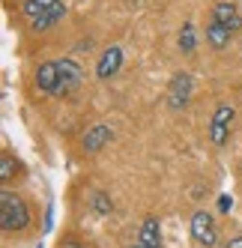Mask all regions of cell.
Returning a JSON list of instances; mask_svg holds the SVG:
<instances>
[{
    "label": "cell",
    "instance_id": "5bb4252c",
    "mask_svg": "<svg viewBox=\"0 0 242 248\" xmlns=\"http://www.w3.org/2000/svg\"><path fill=\"white\" fill-rule=\"evenodd\" d=\"M90 209L96 212V216H111V209H114V203H111V198L102 188H96L93 194H90Z\"/></svg>",
    "mask_w": 242,
    "mask_h": 248
},
{
    "label": "cell",
    "instance_id": "ac0fdd59",
    "mask_svg": "<svg viewBox=\"0 0 242 248\" xmlns=\"http://www.w3.org/2000/svg\"><path fill=\"white\" fill-rule=\"evenodd\" d=\"M218 209L227 212V209H230V198H218Z\"/></svg>",
    "mask_w": 242,
    "mask_h": 248
},
{
    "label": "cell",
    "instance_id": "ffe728a7",
    "mask_svg": "<svg viewBox=\"0 0 242 248\" xmlns=\"http://www.w3.org/2000/svg\"><path fill=\"white\" fill-rule=\"evenodd\" d=\"M132 248H150V245H144V242H135V245H132Z\"/></svg>",
    "mask_w": 242,
    "mask_h": 248
},
{
    "label": "cell",
    "instance_id": "ba28073f",
    "mask_svg": "<svg viewBox=\"0 0 242 248\" xmlns=\"http://www.w3.org/2000/svg\"><path fill=\"white\" fill-rule=\"evenodd\" d=\"M120 66H123V48H120V45H111L105 54L99 57V63H96V75L105 81V78H111V75L120 72Z\"/></svg>",
    "mask_w": 242,
    "mask_h": 248
},
{
    "label": "cell",
    "instance_id": "5b68a950",
    "mask_svg": "<svg viewBox=\"0 0 242 248\" xmlns=\"http://www.w3.org/2000/svg\"><path fill=\"white\" fill-rule=\"evenodd\" d=\"M57 69H60V87H57V96H63V93H72L75 87L81 84V78H84V69L75 63V60H57Z\"/></svg>",
    "mask_w": 242,
    "mask_h": 248
},
{
    "label": "cell",
    "instance_id": "7c38bea8",
    "mask_svg": "<svg viewBox=\"0 0 242 248\" xmlns=\"http://www.w3.org/2000/svg\"><path fill=\"white\" fill-rule=\"evenodd\" d=\"M63 15H66V3L60 0L57 6H51L48 12H42L39 18H33L30 24H33V30H39V33H42V30H48V27H54V24H57V21L63 18Z\"/></svg>",
    "mask_w": 242,
    "mask_h": 248
},
{
    "label": "cell",
    "instance_id": "277c9868",
    "mask_svg": "<svg viewBox=\"0 0 242 248\" xmlns=\"http://www.w3.org/2000/svg\"><path fill=\"white\" fill-rule=\"evenodd\" d=\"M192 236H195V242L203 245V248H215L218 230H215V221H212V216H210L206 209H197L195 216H192Z\"/></svg>",
    "mask_w": 242,
    "mask_h": 248
},
{
    "label": "cell",
    "instance_id": "9a60e30c",
    "mask_svg": "<svg viewBox=\"0 0 242 248\" xmlns=\"http://www.w3.org/2000/svg\"><path fill=\"white\" fill-rule=\"evenodd\" d=\"M57 3H60V0H27V3H24V15L33 21V18H39L42 12H48L51 6H57Z\"/></svg>",
    "mask_w": 242,
    "mask_h": 248
},
{
    "label": "cell",
    "instance_id": "30bf717a",
    "mask_svg": "<svg viewBox=\"0 0 242 248\" xmlns=\"http://www.w3.org/2000/svg\"><path fill=\"white\" fill-rule=\"evenodd\" d=\"M206 42H210L215 51H224V48L233 42V30L224 27V24L215 21V18H210V24H206Z\"/></svg>",
    "mask_w": 242,
    "mask_h": 248
},
{
    "label": "cell",
    "instance_id": "8fae6325",
    "mask_svg": "<svg viewBox=\"0 0 242 248\" xmlns=\"http://www.w3.org/2000/svg\"><path fill=\"white\" fill-rule=\"evenodd\" d=\"M137 242H144L150 248H162V224L155 216H147L141 224V233H137Z\"/></svg>",
    "mask_w": 242,
    "mask_h": 248
},
{
    "label": "cell",
    "instance_id": "4fadbf2b",
    "mask_svg": "<svg viewBox=\"0 0 242 248\" xmlns=\"http://www.w3.org/2000/svg\"><path fill=\"white\" fill-rule=\"evenodd\" d=\"M195 48H197V30L192 21H185L180 30V51L182 54H195Z\"/></svg>",
    "mask_w": 242,
    "mask_h": 248
},
{
    "label": "cell",
    "instance_id": "44dd1931",
    "mask_svg": "<svg viewBox=\"0 0 242 248\" xmlns=\"http://www.w3.org/2000/svg\"><path fill=\"white\" fill-rule=\"evenodd\" d=\"M39 248H42V245H39Z\"/></svg>",
    "mask_w": 242,
    "mask_h": 248
},
{
    "label": "cell",
    "instance_id": "e0dca14e",
    "mask_svg": "<svg viewBox=\"0 0 242 248\" xmlns=\"http://www.w3.org/2000/svg\"><path fill=\"white\" fill-rule=\"evenodd\" d=\"M60 248H87V242L78 239V236H66V239L60 242Z\"/></svg>",
    "mask_w": 242,
    "mask_h": 248
},
{
    "label": "cell",
    "instance_id": "9c48e42d",
    "mask_svg": "<svg viewBox=\"0 0 242 248\" xmlns=\"http://www.w3.org/2000/svg\"><path fill=\"white\" fill-rule=\"evenodd\" d=\"M210 18H215V21H221L224 27H230L233 33L242 27V18H239V9L230 3V0H218V3L212 6V15Z\"/></svg>",
    "mask_w": 242,
    "mask_h": 248
},
{
    "label": "cell",
    "instance_id": "7a4b0ae2",
    "mask_svg": "<svg viewBox=\"0 0 242 248\" xmlns=\"http://www.w3.org/2000/svg\"><path fill=\"white\" fill-rule=\"evenodd\" d=\"M192 93H195V81L188 72H177L167 84V108L170 111H182L188 102H192Z\"/></svg>",
    "mask_w": 242,
    "mask_h": 248
},
{
    "label": "cell",
    "instance_id": "d6986e66",
    "mask_svg": "<svg viewBox=\"0 0 242 248\" xmlns=\"http://www.w3.org/2000/svg\"><path fill=\"white\" fill-rule=\"evenodd\" d=\"M224 248H242V236H233L227 245H224Z\"/></svg>",
    "mask_w": 242,
    "mask_h": 248
},
{
    "label": "cell",
    "instance_id": "8992f818",
    "mask_svg": "<svg viewBox=\"0 0 242 248\" xmlns=\"http://www.w3.org/2000/svg\"><path fill=\"white\" fill-rule=\"evenodd\" d=\"M111 138H114L111 126H105V123H96V126H90L87 132H84L81 147H84V153H99L105 144H111Z\"/></svg>",
    "mask_w": 242,
    "mask_h": 248
},
{
    "label": "cell",
    "instance_id": "2e32d148",
    "mask_svg": "<svg viewBox=\"0 0 242 248\" xmlns=\"http://www.w3.org/2000/svg\"><path fill=\"white\" fill-rule=\"evenodd\" d=\"M15 170H18V162H15L9 153H3L0 155V183H9Z\"/></svg>",
    "mask_w": 242,
    "mask_h": 248
},
{
    "label": "cell",
    "instance_id": "6da1fadb",
    "mask_svg": "<svg viewBox=\"0 0 242 248\" xmlns=\"http://www.w3.org/2000/svg\"><path fill=\"white\" fill-rule=\"evenodd\" d=\"M30 224V206L24 203L21 194L15 191H0V227L6 230V233H18Z\"/></svg>",
    "mask_w": 242,
    "mask_h": 248
},
{
    "label": "cell",
    "instance_id": "3957f363",
    "mask_svg": "<svg viewBox=\"0 0 242 248\" xmlns=\"http://www.w3.org/2000/svg\"><path fill=\"white\" fill-rule=\"evenodd\" d=\"M233 108L230 105H218L212 120H210V140L215 147H224L227 144V138H230V129H233Z\"/></svg>",
    "mask_w": 242,
    "mask_h": 248
},
{
    "label": "cell",
    "instance_id": "52a82bcc",
    "mask_svg": "<svg viewBox=\"0 0 242 248\" xmlns=\"http://www.w3.org/2000/svg\"><path fill=\"white\" fill-rule=\"evenodd\" d=\"M36 87L48 96H57V87H60V69H57V60H48V63H39L36 69Z\"/></svg>",
    "mask_w": 242,
    "mask_h": 248
}]
</instances>
